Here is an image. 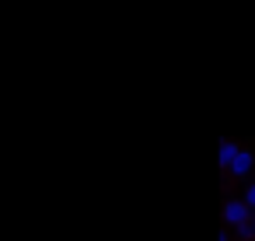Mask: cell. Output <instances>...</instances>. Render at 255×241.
Listing matches in <instances>:
<instances>
[{"label":"cell","instance_id":"obj_1","mask_svg":"<svg viewBox=\"0 0 255 241\" xmlns=\"http://www.w3.org/2000/svg\"><path fill=\"white\" fill-rule=\"evenodd\" d=\"M227 220H231L234 227L248 231V227H245V220H248V206H245V203H231V206H227Z\"/></svg>","mask_w":255,"mask_h":241},{"label":"cell","instance_id":"obj_2","mask_svg":"<svg viewBox=\"0 0 255 241\" xmlns=\"http://www.w3.org/2000/svg\"><path fill=\"white\" fill-rule=\"evenodd\" d=\"M248 168H252V157H248V150H238V154H234V161H231V171H234V175H245Z\"/></svg>","mask_w":255,"mask_h":241},{"label":"cell","instance_id":"obj_3","mask_svg":"<svg viewBox=\"0 0 255 241\" xmlns=\"http://www.w3.org/2000/svg\"><path fill=\"white\" fill-rule=\"evenodd\" d=\"M234 154H238V147H234V143H224V150H220V161H224V164L231 168V161H234Z\"/></svg>","mask_w":255,"mask_h":241},{"label":"cell","instance_id":"obj_4","mask_svg":"<svg viewBox=\"0 0 255 241\" xmlns=\"http://www.w3.org/2000/svg\"><path fill=\"white\" fill-rule=\"evenodd\" d=\"M245 206L255 210V185H248V192H245Z\"/></svg>","mask_w":255,"mask_h":241}]
</instances>
